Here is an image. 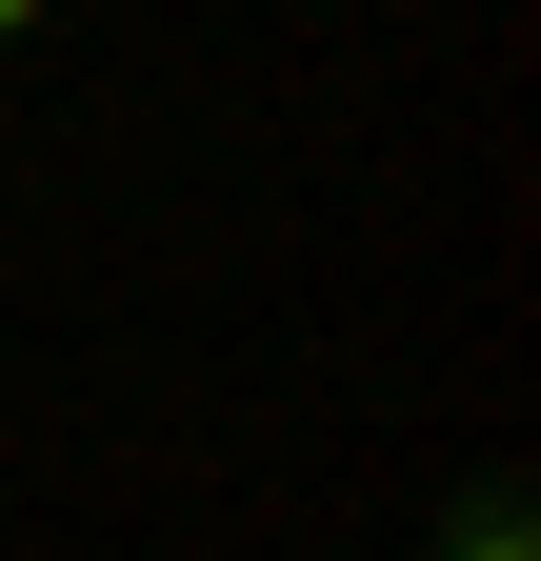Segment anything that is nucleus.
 Here are the masks:
<instances>
[{"label":"nucleus","mask_w":541,"mask_h":561,"mask_svg":"<svg viewBox=\"0 0 541 561\" xmlns=\"http://www.w3.org/2000/svg\"><path fill=\"white\" fill-rule=\"evenodd\" d=\"M441 561H541V522H521V481H461V522H441Z\"/></svg>","instance_id":"nucleus-1"},{"label":"nucleus","mask_w":541,"mask_h":561,"mask_svg":"<svg viewBox=\"0 0 541 561\" xmlns=\"http://www.w3.org/2000/svg\"><path fill=\"white\" fill-rule=\"evenodd\" d=\"M41 21H60V0H0V60H21V41H41Z\"/></svg>","instance_id":"nucleus-2"}]
</instances>
